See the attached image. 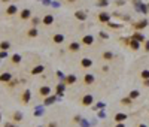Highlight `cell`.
I'll use <instances>...</instances> for the list:
<instances>
[{"instance_id":"obj_10","label":"cell","mask_w":149,"mask_h":127,"mask_svg":"<svg viewBox=\"0 0 149 127\" xmlns=\"http://www.w3.org/2000/svg\"><path fill=\"white\" fill-rule=\"evenodd\" d=\"M43 72H45V66H43V64H37V66H33V67H31L30 75L37 76V75H42Z\"/></svg>"},{"instance_id":"obj_46","label":"cell","mask_w":149,"mask_h":127,"mask_svg":"<svg viewBox=\"0 0 149 127\" xmlns=\"http://www.w3.org/2000/svg\"><path fill=\"white\" fill-rule=\"evenodd\" d=\"M0 123H2V114H0Z\"/></svg>"},{"instance_id":"obj_44","label":"cell","mask_w":149,"mask_h":127,"mask_svg":"<svg viewBox=\"0 0 149 127\" xmlns=\"http://www.w3.org/2000/svg\"><path fill=\"white\" fill-rule=\"evenodd\" d=\"M76 0H66V3H75Z\"/></svg>"},{"instance_id":"obj_45","label":"cell","mask_w":149,"mask_h":127,"mask_svg":"<svg viewBox=\"0 0 149 127\" xmlns=\"http://www.w3.org/2000/svg\"><path fill=\"white\" fill-rule=\"evenodd\" d=\"M0 2H2V3H9L11 0H0Z\"/></svg>"},{"instance_id":"obj_36","label":"cell","mask_w":149,"mask_h":127,"mask_svg":"<svg viewBox=\"0 0 149 127\" xmlns=\"http://www.w3.org/2000/svg\"><path fill=\"white\" fill-rule=\"evenodd\" d=\"M115 5H116V6H124V5H125V0H116Z\"/></svg>"},{"instance_id":"obj_19","label":"cell","mask_w":149,"mask_h":127,"mask_svg":"<svg viewBox=\"0 0 149 127\" xmlns=\"http://www.w3.org/2000/svg\"><path fill=\"white\" fill-rule=\"evenodd\" d=\"M127 118H128V115L125 112H118V114L113 115V121H115V123H124Z\"/></svg>"},{"instance_id":"obj_6","label":"cell","mask_w":149,"mask_h":127,"mask_svg":"<svg viewBox=\"0 0 149 127\" xmlns=\"http://www.w3.org/2000/svg\"><path fill=\"white\" fill-rule=\"evenodd\" d=\"M93 103H94V96H93V94H84V96L81 97V105H82V106L88 108V106H91Z\"/></svg>"},{"instance_id":"obj_39","label":"cell","mask_w":149,"mask_h":127,"mask_svg":"<svg viewBox=\"0 0 149 127\" xmlns=\"http://www.w3.org/2000/svg\"><path fill=\"white\" fill-rule=\"evenodd\" d=\"M15 85H16V81H14V79H12L9 84H7V87H15Z\"/></svg>"},{"instance_id":"obj_43","label":"cell","mask_w":149,"mask_h":127,"mask_svg":"<svg viewBox=\"0 0 149 127\" xmlns=\"http://www.w3.org/2000/svg\"><path fill=\"white\" fill-rule=\"evenodd\" d=\"M137 127H148L146 124H143V123H140V124H137Z\"/></svg>"},{"instance_id":"obj_47","label":"cell","mask_w":149,"mask_h":127,"mask_svg":"<svg viewBox=\"0 0 149 127\" xmlns=\"http://www.w3.org/2000/svg\"><path fill=\"white\" fill-rule=\"evenodd\" d=\"M36 127H42V126H36Z\"/></svg>"},{"instance_id":"obj_29","label":"cell","mask_w":149,"mask_h":127,"mask_svg":"<svg viewBox=\"0 0 149 127\" xmlns=\"http://www.w3.org/2000/svg\"><path fill=\"white\" fill-rule=\"evenodd\" d=\"M128 97H130L131 100L139 99V97H140V91H139V90H131V91L128 93Z\"/></svg>"},{"instance_id":"obj_37","label":"cell","mask_w":149,"mask_h":127,"mask_svg":"<svg viewBox=\"0 0 149 127\" xmlns=\"http://www.w3.org/2000/svg\"><path fill=\"white\" fill-rule=\"evenodd\" d=\"M3 127H18V126H16L15 123H12V121H11V123H6Z\"/></svg>"},{"instance_id":"obj_22","label":"cell","mask_w":149,"mask_h":127,"mask_svg":"<svg viewBox=\"0 0 149 127\" xmlns=\"http://www.w3.org/2000/svg\"><path fill=\"white\" fill-rule=\"evenodd\" d=\"M25 35H27V38H30V39H34V38L39 36V30L36 27H30L27 31H25Z\"/></svg>"},{"instance_id":"obj_15","label":"cell","mask_w":149,"mask_h":127,"mask_svg":"<svg viewBox=\"0 0 149 127\" xmlns=\"http://www.w3.org/2000/svg\"><path fill=\"white\" fill-rule=\"evenodd\" d=\"M42 24H43V25H46V27L52 25V24H54V15H52V14H46V15H43V18H42Z\"/></svg>"},{"instance_id":"obj_13","label":"cell","mask_w":149,"mask_h":127,"mask_svg":"<svg viewBox=\"0 0 149 127\" xmlns=\"http://www.w3.org/2000/svg\"><path fill=\"white\" fill-rule=\"evenodd\" d=\"M130 39L137 40V42H140V44H145V40H146V38H145V35H143L142 31H134L133 35L130 36Z\"/></svg>"},{"instance_id":"obj_21","label":"cell","mask_w":149,"mask_h":127,"mask_svg":"<svg viewBox=\"0 0 149 127\" xmlns=\"http://www.w3.org/2000/svg\"><path fill=\"white\" fill-rule=\"evenodd\" d=\"M9 61H11L14 66H18V64H21V61H22V57H21V54H12V55L9 57Z\"/></svg>"},{"instance_id":"obj_14","label":"cell","mask_w":149,"mask_h":127,"mask_svg":"<svg viewBox=\"0 0 149 127\" xmlns=\"http://www.w3.org/2000/svg\"><path fill=\"white\" fill-rule=\"evenodd\" d=\"M20 20L21 21H27V20H31V11L30 9H27V8H25V9H22V11H20Z\"/></svg>"},{"instance_id":"obj_17","label":"cell","mask_w":149,"mask_h":127,"mask_svg":"<svg viewBox=\"0 0 149 127\" xmlns=\"http://www.w3.org/2000/svg\"><path fill=\"white\" fill-rule=\"evenodd\" d=\"M5 14H6L7 16H14V15H16V14H20V12H18V6H16V5H9V6L6 8Z\"/></svg>"},{"instance_id":"obj_26","label":"cell","mask_w":149,"mask_h":127,"mask_svg":"<svg viewBox=\"0 0 149 127\" xmlns=\"http://www.w3.org/2000/svg\"><path fill=\"white\" fill-rule=\"evenodd\" d=\"M11 48H12V45H11L9 40H2L0 42V51H9Z\"/></svg>"},{"instance_id":"obj_34","label":"cell","mask_w":149,"mask_h":127,"mask_svg":"<svg viewBox=\"0 0 149 127\" xmlns=\"http://www.w3.org/2000/svg\"><path fill=\"white\" fill-rule=\"evenodd\" d=\"M99 36H100L101 39H109V35H107L106 31H100V33H99Z\"/></svg>"},{"instance_id":"obj_18","label":"cell","mask_w":149,"mask_h":127,"mask_svg":"<svg viewBox=\"0 0 149 127\" xmlns=\"http://www.w3.org/2000/svg\"><path fill=\"white\" fill-rule=\"evenodd\" d=\"M81 67L82 69H90V67H93V64H94V61L91 60V58H88V57H84L82 60H81Z\"/></svg>"},{"instance_id":"obj_9","label":"cell","mask_w":149,"mask_h":127,"mask_svg":"<svg viewBox=\"0 0 149 127\" xmlns=\"http://www.w3.org/2000/svg\"><path fill=\"white\" fill-rule=\"evenodd\" d=\"M12 79H14V76H12L11 72H2V73H0V82H2V84H6V85H7Z\"/></svg>"},{"instance_id":"obj_25","label":"cell","mask_w":149,"mask_h":127,"mask_svg":"<svg viewBox=\"0 0 149 127\" xmlns=\"http://www.w3.org/2000/svg\"><path fill=\"white\" fill-rule=\"evenodd\" d=\"M113 57H115V55H113L112 51H103V53H101V58H103L104 61H110V60H113Z\"/></svg>"},{"instance_id":"obj_11","label":"cell","mask_w":149,"mask_h":127,"mask_svg":"<svg viewBox=\"0 0 149 127\" xmlns=\"http://www.w3.org/2000/svg\"><path fill=\"white\" fill-rule=\"evenodd\" d=\"M64 40H66V36L61 35V33H54V35H52V42H54L55 45L64 44Z\"/></svg>"},{"instance_id":"obj_35","label":"cell","mask_w":149,"mask_h":127,"mask_svg":"<svg viewBox=\"0 0 149 127\" xmlns=\"http://www.w3.org/2000/svg\"><path fill=\"white\" fill-rule=\"evenodd\" d=\"M143 49H145V53H149V40L148 39L145 40V44H143Z\"/></svg>"},{"instance_id":"obj_16","label":"cell","mask_w":149,"mask_h":127,"mask_svg":"<svg viewBox=\"0 0 149 127\" xmlns=\"http://www.w3.org/2000/svg\"><path fill=\"white\" fill-rule=\"evenodd\" d=\"M76 81H78V78H76V75H73V73L66 75L64 79H63V82L66 84V85H73V84H76Z\"/></svg>"},{"instance_id":"obj_40","label":"cell","mask_w":149,"mask_h":127,"mask_svg":"<svg viewBox=\"0 0 149 127\" xmlns=\"http://www.w3.org/2000/svg\"><path fill=\"white\" fill-rule=\"evenodd\" d=\"M115 127H125V124H124V123H116Z\"/></svg>"},{"instance_id":"obj_8","label":"cell","mask_w":149,"mask_h":127,"mask_svg":"<svg viewBox=\"0 0 149 127\" xmlns=\"http://www.w3.org/2000/svg\"><path fill=\"white\" fill-rule=\"evenodd\" d=\"M82 82H84V85L90 87V85H93V84H95V76H94L93 73H85Z\"/></svg>"},{"instance_id":"obj_20","label":"cell","mask_w":149,"mask_h":127,"mask_svg":"<svg viewBox=\"0 0 149 127\" xmlns=\"http://www.w3.org/2000/svg\"><path fill=\"white\" fill-rule=\"evenodd\" d=\"M73 15H75V18H76L78 21H82V23L86 21V18H88V14H86L85 11H76Z\"/></svg>"},{"instance_id":"obj_30","label":"cell","mask_w":149,"mask_h":127,"mask_svg":"<svg viewBox=\"0 0 149 127\" xmlns=\"http://www.w3.org/2000/svg\"><path fill=\"white\" fill-rule=\"evenodd\" d=\"M106 25H107L109 29H113V30H118V29H122V24H116V23H113V21L107 23Z\"/></svg>"},{"instance_id":"obj_42","label":"cell","mask_w":149,"mask_h":127,"mask_svg":"<svg viewBox=\"0 0 149 127\" xmlns=\"http://www.w3.org/2000/svg\"><path fill=\"white\" fill-rule=\"evenodd\" d=\"M143 85H145V87H149V79H146V81H143Z\"/></svg>"},{"instance_id":"obj_32","label":"cell","mask_w":149,"mask_h":127,"mask_svg":"<svg viewBox=\"0 0 149 127\" xmlns=\"http://www.w3.org/2000/svg\"><path fill=\"white\" fill-rule=\"evenodd\" d=\"M109 5V0H97L95 2V6H99V8H106Z\"/></svg>"},{"instance_id":"obj_41","label":"cell","mask_w":149,"mask_h":127,"mask_svg":"<svg viewBox=\"0 0 149 127\" xmlns=\"http://www.w3.org/2000/svg\"><path fill=\"white\" fill-rule=\"evenodd\" d=\"M46 127H57V123H49Z\"/></svg>"},{"instance_id":"obj_4","label":"cell","mask_w":149,"mask_h":127,"mask_svg":"<svg viewBox=\"0 0 149 127\" xmlns=\"http://www.w3.org/2000/svg\"><path fill=\"white\" fill-rule=\"evenodd\" d=\"M148 20H140V21H136V23H133L131 24V27L134 29V31H142L143 29H146L148 27Z\"/></svg>"},{"instance_id":"obj_28","label":"cell","mask_w":149,"mask_h":127,"mask_svg":"<svg viewBox=\"0 0 149 127\" xmlns=\"http://www.w3.org/2000/svg\"><path fill=\"white\" fill-rule=\"evenodd\" d=\"M30 24H31V27H36L37 29V25L42 24V18H39V16H31Z\"/></svg>"},{"instance_id":"obj_31","label":"cell","mask_w":149,"mask_h":127,"mask_svg":"<svg viewBox=\"0 0 149 127\" xmlns=\"http://www.w3.org/2000/svg\"><path fill=\"white\" fill-rule=\"evenodd\" d=\"M140 78H142V81L149 79V69H143L142 72H140Z\"/></svg>"},{"instance_id":"obj_7","label":"cell","mask_w":149,"mask_h":127,"mask_svg":"<svg viewBox=\"0 0 149 127\" xmlns=\"http://www.w3.org/2000/svg\"><path fill=\"white\" fill-rule=\"evenodd\" d=\"M94 40H95V38H94L93 35H84V36L81 38V45H84V46H91V45L94 44Z\"/></svg>"},{"instance_id":"obj_3","label":"cell","mask_w":149,"mask_h":127,"mask_svg":"<svg viewBox=\"0 0 149 127\" xmlns=\"http://www.w3.org/2000/svg\"><path fill=\"white\" fill-rule=\"evenodd\" d=\"M51 93H52V88H51L49 85H42V87H39V90H37V96H40L42 99H45V97L51 96Z\"/></svg>"},{"instance_id":"obj_2","label":"cell","mask_w":149,"mask_h":127,"mask_svg":"<svg viewBox=\"0 0 149 127\" xmlns=\"http://www.w3.org/2000/svg\"><path fill=\"white\" fill-rule=\"evenodd\" d=\"M30 100H31V91L29 88H25L22 93H21V97H20V102L22 105H29L30 103Z\"/></svg>"},{"instance_id":"obj_38","label":"cell","mask_w":149,"mask_h":127,"mask_svg":"<svg viewBox=\"0 0 149 127\" xmlns=\"http://www.w3.org/2000/svg\"><path fill=\"white\" fill-rule=\"evenodd\" d=\"M7 57V51H0V58H5Z\"/></svg>"},{"instance_id":"obj_33","label":"cell","mask_w":149,"mask_h":127,"mask_svg":"<svg viewBox=\"0 0 149 127\" xmlns=\"http://www.w3.org/2000/svg\"><path fill=\"white\" fill-rule=\"evenodd\" d=\"M131 103H133V100H131L128 96H127V97H122V99H121V105H131Z\"/></svg>"},{"instance_id":"obj_1","label":"cell","mask_w":149,"mask_h":127,"mask_svg":"<svg viewBox=\"0 0 149 127\" xmlns=\"http://www.w3.org/2000/svg\"><path fill=\"white\" fill-rule=\"evenodd\" d=\"M97 21H99L100 24H107V23H110V14L106 12V11L99 12V14H97Z\"/></svg>"},{"instance_id":"obj_12","label":"cell","mask_w":149,"mask_h":127,"mask_svg":"<svg viewBox=\"0 0 149 127\" xmlns=\"http://www.w3.org/2000/svg\"><path fill=\"white\" fill-rule=\"evenodd\" d=\"M11 120H12V123H21L22 120H24V115H22V112H20V111H14L12 114H11Z\"/></svg>"},{"instance_id":"obj_27","label":"cell","mask_w":149,"mask_h":127,"mask_svg":"<svg viewBox=\"0 0 149 127\" xmlns=\"http://www.w3.org/2000/svg\"><path fill=\"white\" fill-rule=\"evenodd\" d=\"M57 94H54V96H48V97H45V99H43V105H52V103H54V102L57 100Z\"/></svg>"},{"instance_id":"obj_5","label":"cell","mask_w":149,"mask_h":127,"mask_svg":"<svg viewBox=\"0 0 149 127\" xmlns=\"http://www.w3.org/2000/svg\"><path fill=\"white\" fill-rule=\"evenodd\" d=\"M81 42H76V40H73V42H70V44L67 45V51L69 53H72V54H76V53H79L81 51Z\"/></svg>"},{"instance_id":"obj_24","label":"cell","mask_w":149,"mask_h":127,"mask_svg":"<svg viewBox=\"0 0 149 127\" xmlns=\"http://www.w3.org/2000/svg\"><path fill=\"white\" fill-rule=\"evenodd\" d=\"M66 84L64 82H61V84H57V85H55V94L57 96H63V93L66 91Z\"/></svg>"},{"instance_id":"obj_23","label":"cell","mask_w":149,"mask_h":127,"mask_svg":"<svg viewBox=\"0 0 149 127\" xmlns=\"http://www.w3.org/2000/svg\"><path fill=\"white\" fill-rule=\"evenodd\" d=\"M128 48L130 49H133V51H139L140 49V45H142V44H140V42H137V40H133V39H128Z\"/></svg>"}]
</instances>
